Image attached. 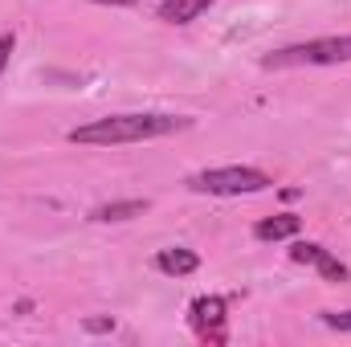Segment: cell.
<instances>
[{"instance_id": "8992f818", "label": "cell", "mask_w": 351, "mask_h": 347, "mask_svg": "<svg viewBox=\"0 0 351 347\" xmlns=\"http://www.w3.org/2000/svg\"><path fill=\"white\" fill-rule=\"evenodd\" d=\"M298 229H302V217L278 213V217H265V221L254 225V237L258 241H286V237H298Z\"/></svg>"}, {"instance_id": "ba28073f", "label": "cell", "mask_w": 351, "mask_h": 347, "mask_svg": "<svg viewBox=\"0 0 351 347\" xmlns=\"http://www.w3.org/2000/svg\"><path fill=\"white\" fill-rule=\"evenodd\" d=\"M217 0H164L160 4V21H168V25H188V21H196L200 12H208Z\"/></svg>"}, {"instance_id": "8fae6325", "label": "cell", "mask_w": 351, "mask_h": 347, "mask_svg": "<svg viewBox=\"0 0 351 347\" xmlns=\"http://www.w3.org/2000/svg\"><path fill=\"white\" fill-rule=\"evenodd\" d=\"M12 49H16V37H12V33H4V37H0V74H4V66H8V58H12Z\"/></svg>"}, {"instance_id": "277c9868", "label": "cell", "mask_w": 351, "mask_h": 347, "mask_svg": "<svg viewBox=\"0 0 351 347\" xmlns=\"http://www.w3.org/2000/svg\"><path fill=\"white\" fill-rule=\"evenodd\" d=\"M188 319H192V331L200 335V339H225V319H229V307H225V298H217V294H208V298H196L192 307H188Z\"/></svg>"}, {"instance_id": "7c38bea8", "label": "cell", "mask_w": 351, "mask_h": 347, "mask_svg": "<svg viewBox=\"0 0 351 347\" xmlns=\"http://www.w3.org/2000/svg\"><path fill=\"white\" fill-rule=\"evenodd\" d=\"M86 331H114V319H86Z\"/></svg>"}, {"instance_id": "5b68a950", "label": "cell", "mask_w": 351, "mask_h": 347, "mask_svg": "<svg viewBox=\"0 0 351 347\" xmlns=\"http://www.w3.org/2000/svg\"><path fill=\"white\" fill-rule=\"evenodd\" d=\"M290 261H298V265H315L327 282H348L351 270L343 261L335 258L331 250H323V246H315V241H298L294 250H290Z\"/></svg>"}, {"instance_id": "30bf717a", "label": "cell", "mask_w": 351, "mask_h": 347, "mask_svg": "<svg viewBox=\"0 0 351 347\" xmlns=\"http://www.w3.org/2000/svg\"><path fill=\"white\" fill-rule=\"evenodd\" d=\"M323 323L331 331H351V311H323Z\"/></svg>"}, {"instance_id": "4fadbf2b", "label": "cell", "mask_w": 351, "mask_h": 347, "mask_svg": "<svg viewBox=\"0 0 351 347\" xmlns=\"http://www.w3.org/2000/svg\"><path fill=\"white\" fill-rule=\"evenodd\" d=\"M94 4H114V8H131V4H139V0H94Z\"/></svg>"}, {"instance_id": "9c48e42d", "label": "cell", "mask_w": 351, "mask_h": 347, "mask_svg": "<svg viewBox=\"0 0 351 347\" xmlns=\"http://www.w3.org/2000/svg\"><path fill=\"white\" fill-rule=\"evenodd\" d=\"M143 213H147V200H114V204H98L90 213V221L110 225V221H131V217H143Z\"/></svg>"}, {"instance_id": "7a4b0ae2", "label": "cell", "mask_w": 351, "mask_h": 347, "mask_svg": "<svg viewBox=\"0 0 351 347\" xmlns=\"http://www.w3.org/2000/svg\"><path fill=\"white\" fill-rule=\"evenodd\" d=\"M351 62V33L343 37H315V41H298V45H282L274 53H265V70H298V66H339Z\"/></svg>"}, {"instance_id": "6da1fadb", "label": "cell", "mask_w": 351, "mask_h": 347, "mask_svg": "<svg viewBox=\"0 0 351 347\" xmlns=\"http://www.w3.org/2000/svg\"><path fill=\"white\" fill-rule=\"evenodd\" d=\"M188 127H192L188 115H156V110H143V115H106V119L82 123L66 139L70 143H82V147H123V143L164 139V135L188 131Z\"/></svg>"}, {"instance_id": "52a82bcc", "label": "cell", "mask_w": 351, "mask_h": 347, "mask_svg": "<svg viewBox=\"0 0 351 347\" xmlns=\"http://www.w3.org/2000/svg\"><path fill=\"white\" fill-rule=\"evenodd\" d=\"M156 265L168 274V278H184V274H196L200 270V258L184 246H172V250H160L156 254Z\"/></svg>"}, {"instance_id": "3957f363", "label": "cell", "mask_w": 351, "mask_h": 347, "mask_svg": "<svg viewBox=\"0 0 351 347\" xmlns=\"http://www.w3.org/2000/svg\"><path fill=\"white\" fill-rule=\"evenodd\" d=\"M274 180L262 168H245V164H229V168H204V172L188 176V188L196 196H254L265 192Z\"/></svg>"}]
</instances>
